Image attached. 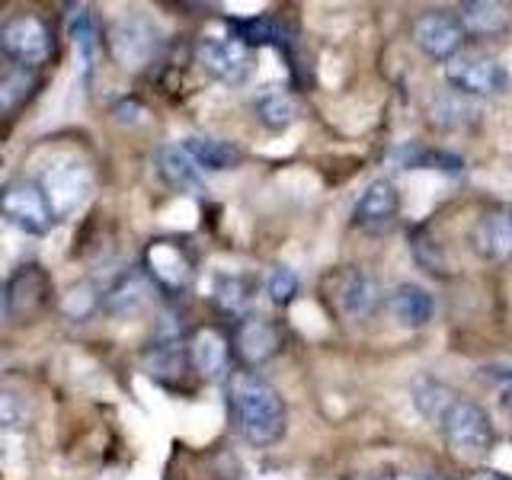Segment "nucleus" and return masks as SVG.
<instances>
[{
	"mask_svg": "<svg viewBox=\"0 0 512 480\" xmlns=\"http://www.w3.org/2000/svg\"><path fill=\"white\" fill-rule=\"evenodd\" d=\"M224 397H228L231 423L240 439L253 448H269L285 436L288 410L282 394L250 368H240L224 378Z\"/></svg>",
	"mask_w": 512,
	"mask_h": 480,
	"instance_id": "1",
	"label": "nucleus"
},
{
	"mask_svg": "<svg viewBox=\"0 0 512 480\" xmlns=\"http://www.w3.org/2000/svg\"><path fill=\"white\" fill-rule=\"evenodd\" d=\"M442 439L448 452L461 461H480L493 445V423L487 410H480L471 400H452L439 416Z\"/></svg>",
	"mask_w": 512,
	"mask_h": 480,
	"instance_id": "2",
	"label": "nucleus"
},
{
	"mask_svg": "<svg viewBox=\"0 0 512 480\" xmlns=\"http://www.w3.org/2000/svg\"><path fill=\"white\" fill-rule=\"evenodd\" d=\"M320 298L330 304L333 314L346 320L368 317L381 301L378 282L362 266H336L320 279Z\"/></svg>",
	"mask_w": 512,
	"mask_h": 480,
	"instance_id": "3",
	"label": "nucleus"
},
{
	"mask_svg": "<svg viewBox=\"0 0 512 480\" xmlns=\"http://www.w3.org/2000/svg\"><path fill=\"white\" fill-rule=\"evenodd\" d=\"M0 48L10 61L20 64L23 71H36L55 55V36L42 16L36 13H13L0 26Z\"/></svg>",
	"mask_w": 512,
	"mask_h": 480,
	"instance_id": "4",
	"label": "nucleus"
},
{
	"mask_svg": "<svg viewBox=\"0 0 512 480\" xmlns=\"http://www.w3.org/2000/svg\"><path fill=\"white\" fill-rule=\"evenodd\" d=\"M0 218H7L20 231L36 237L48 234L52 224L58 221L39 180H13L0 189Z\"/></svg>",
	"mask_w": 512,
	"mask_h": 480,
	"instance_id": "5",
	"label": "nucleus"
},
{
	"mask_svg": "<svg viewBox=\"0 0 512 480\" xmlns=\"http://www.w3.org/2000/svg\"><path fill=\"white\" fill-rule=\"evenodd\" d=\"M196 58L208 74L228 87L247 84L253 74V48L237 36H205L196 45Z\"/></svg>",
	"mask_w": 512,
	"mask_h": 480,
	"instance_id": "6",
	"label": "nucleus"
},
{
	"mask_svg": "<svg viewBox=\"0 0 512 480\" xmlns=\"http://www.w3.org/2000/svg\"><path fill=\"white\" fill-rule=\"evenodd\" d=\"M285 343L282 327L276 320H269L263 314H244L237 320L234 336H231V349L234 356L244 362V368H260L266 365L272 356H279V349Z\"/></svg>",
	"mask_w": 512,
	"mask_h": 480,
	"instance_id": "7",
	"label": "nucleus"
},
{
	"mask_svg": "<svg viewBox=\"0 0 512 480\" xmlns=\"http://www.w3.org/2000/svg\"><path fill=\"white\" fill-rule=\"evenodd\" d=\"M410 36H413V45L432 61H452L461 52L464 39H468L458 23V16L448 10L420 13L410 26Z\"/></svg>",
	"mask_w": 512,
	"mask_h": 480,
	"instance_id": "8",
	"label": "nucleus"
},
{
	"mask_svg": "<svg viewBox=\"0 0 512 480\" xmlns=\"http://www.w3.org/2000/svg\"><path fill=\"white\" fill-rule=\"evenodd\" d=\"M445 80L464 96H496L506 90V71L487 55H455L445 64Z\"/></svg>",
	"mask_w": 512,
	"mask_h": 480,
	"instance_id": "9",
	"label": "nucleus"
},
{
	"mask_svg": "<svg viewBox=\"0 0 512 480\" xmlns=\"http://www.w3.org/2000/svg\"><path fill=\"white\" fill-rule=\"evenodd\" d=\"M39 186L45 192L48 205H52L55 218H61L64 212H74V208L87 199V192L93 186V176L87 167H80V164H58V167L45 170Z\"/></svg>",
	"mask_w": 512,
	"mask_h": 480,
	"instance_id": "10",
	"label": "nucleus"
},
{
	"mask_svg": "<svg viewBox=\"0 0 512 480\" xmlns=\"http://www.w3.org/2000/svg\"><path fill=\"white\" fill-rule=\"evenodd\" d=\"M400 215V196L391 180H375L368 186L359 202H356V212H352V224L359 231L368 234H381V231H391L394 221Z\"/></svg>",
	"mask_w": 512,
	"mask_h": 480,
	"instance_id": "11",
	"label": "nucleus"
},
{
	"mask_svg": "<svg viewBox=\"0 0 512 480\" xmlns=\"http://www.w3.org/2000/svg\"><path fill=\"white\" fill-rule=\"evenodd\" d=\"M186 356L189 365L196 368L202 378H228L231 375V359H234V349H231V336L221 333L215 327H199L192 333V340L186 346Z\"/></svg>",
	"mask_w": 512,
	"mask_h": 480,
	"instance_id": "12",
	"label": "nucleus"
},
{
	"mask_svg": "<svg viewBox=\"0 0 512 480\" xmlns=\"http://www.w3.org/2000/svg\"><path fill=\"white\" fill-rule=\"evenodd\" d=\"M148 276L164 288H183L192 276V260L180 240H154L144 253Z\"/></svg>",
	"mask_w": 512,
	"mask_h": 480,
	"instance_id": "13",
	"label": "nucleus"
},
{
	"mask_svg": "<svg viewBox=\"0 0 512 480\" xmlns=\"http://www.w3.org/2000/svg\"><path fill=\"white\" fill-rule=\"evenodd\" d=\"M474 250L484 256V260H512V215L509 208H493V212L480 215L474 224Z\"/></svg>",
	"mask_w": 512,
	"mask_h": 480,
	"instance_id": "14",
	"label": "nucleus"
},
{
	"mask_svg": "<svg viewBox=\"0 0 512 480\" xmlns=\"http://www.w3.org/2000/svg\"><path fill=\"white\" fill-rule=\"evenodd\" d=\"M458 23L464 29V36H477V39H496L503 36L512 23V13L506 4H496V0H471V4H461L455 13Z\"/></svg>",
	"mask_w": 512,
	"mask_h": 480,
	"instance_id": "15",
	"label": "nucleus"
},
{
	"mask_svg": "<svg viewBox=\"0 0 512 480\" xmlns=\"http://www.w3.org/2000/svg\"><path fill=\"white\" fill-rule=\"evenodd\" d=\"M180 148L189 154V160L202 173L234 170V167H240V160H244V151H240L234 141H221V138H208V135H192L180 144Z\"/></svg>",
	"mask_w": 512,
	"mask_h": 480,
	"instance_id": "16",
	"label": "nucleus"
},
{
	"mask_svg": "<svg viewBox=\"0 0 512 480\" xmlns=\"http://www.w3.org/2000/svg\"><path fill=\"white\" fill-rule=\"evenodd\" d=\"M7 311L10 314H20L29 317L36 314L42 304L48 301V279L39 266H23L20 272L13 276L10 288H7Z\"/></svg>",
	"mask_w": 512,
	"mask_h": 480,
	"instance_id": "17",
	"label": "nucleus"
},
{
	"mask_svg": "<svg viewBox=\"0 0 512 480\" xmlns=\"http://www.w3.org/2000/svg\"><path fill=\"white\" fill-rule=\"evenodd\" d=\"M388 311L400 327H426L432 317V295L423 285L404 282L388 295Z\"/></svg>",
	"mask_w": 512,
	"mask_h": 480,
	"instance_id": "18",
	"label": "nucleus"
},
{
	"mask_svg": "<svg viewBox=\"0 0 512 480\" xmlns=\"http://www.w3.org/2000/svg\"><path fill=\"white\" fill-rule=\"evenodd\" d=\"M157 170L160 176L173 186V189H183V192H202V170L192 164L189 154L180 148V144H164L157 151Z\"/></svg>",
	"mask_w": 512,
	"mask_h": 480,
	"instance_id": "19",
	"label": "nucleus"
},
{
	"mask_svg": "<svg viewBox=\"0 0 512 480\" xmlns=\"http://www.w3.org/2000/svg\"><path fill=\"white\" fill-rule=\"evenodd\" d=\"M112 55L119 61H125V68H138L151 58L154 39H148V29L141 23H119L112 29Z\"/></svg>",
	"mask_w": 512,
	"mask_h": 480,
	"instance_id": "20",
	"label": "nucleus"
},
{
	"mask_svg": "<svg viewBox=\"0 0 512 480\" xmlns=\"http://www.w3.org/2000/svg\"><path fill=\"white\" fill-rule=\"evenodd\" d=\"M253 106H256L260 122L266 128H272V132H282V128H288L298 119V103L288 90H266V93L256 96Z\"/></svg>",
	"mask_w": 512,
	"mask_h": 480,
	"instance_id": "21",
	"label": "nucleus"
},
{
	"mask_svg": "<svg viewBox=\"0 0 512 480\" xmlns=\"http://www.w3.org/2000/svg\"><path fill=\"white\" fill-rule=\"evenodd\" d=\"M32 93H36V74L23 71V68L10 71L4 80H0V119L16 116V112L29 103Z\"/></svg>",
	"mask_w": 512,
	"mask_h": 480,
	"instance_id": "22",
	"label": "nucleus"
},
{
	"mask_svg": "<svg viewBox=\"0 0 512 480\" xmlns=\"http://www.w3.org/2000/svg\"><path fill=\"white\" fill-rule=\"evenodd\" d=\"M215 304L231 317H244L247 314V304H250V285L237 276H221L215 282Z\"/></svg>",
	"mask_w": 512,
	"mask_h": 480,
	"instance_id": "23",
	"label": "nucleus"
},
{
	"mask_svg": "<svg viewBox=\"0 0 512 480\" xmlns=\"http://www.w3.org/2000/svg\"><path fill=\"white\" fill-rule=\"evenodd\" d=\"M237 26V39L244 42L247 48L253 45H282L285 42V29L279 20H272V16H256V20H247V23H234Z\"/></svg>",
	"mask_w": 512,
	"mask_h": 480,
	"instance_id": "24",
	"label": "nucleus"
},
{
	"mask_svg": "<svg viewBox=\"0 0 512 480\" xmlns=\"http://www.w3.org/2000/svg\"><path fill=\"white\" fill-rule=\"evenodd\" d=\"M298 295V276L288 266H272L266 272V298L276 308H288Z\"/></svg>",
	"mask_w": 512,
	"mask_h": 480,
	"instance_id": "25",
	"label": "nucleus"
},
{
	"mask_svg": "<svg viewBox=\"0 0 512 480\" xmlns=\"http://www.w3.org/2000/svg\"><path fill=\"white\" fill-rule=\"evenodd\" d=\"M68 26H71V36H74L77 48L84 52V58L93 61V55H96V26H93V16L87 13V7H71Z\"/></svg>",
	"mask_w": 512,
	"mask_h": 480,
	"instance_id": "26",
	"label": "nucleus"
},
{
	"mask_svg": "<svg viewBox=\"0 0 512 480\" xmlns=\"http://www.w3.org/2000/svg\"><path fill=\"white\" fill-rule=\"evenodd\" d=\"M416 407H420V413L426 416V420H432V423H439V416L445 413V407L448 404H452V394H448L445 388H442V384H426V388H420V391H416Z\"/></svg>",
	"mask_w": 512,
	"mask_h": 480,
	"instance_id": "27",
	"label": "nucleus"
},
{
	"mask_svg": "<svg viewBox=\"0 0 512 480\" xmlns=\"http://www.w3.org/2000/svg\"><path fill=\"white\" fill-rule=\"evenodd\" d=\"M29 423V407L20 394L0 388V429H20Z\"/></svg>",
	"mask_w": 512,
	"mask_h": 480,
	"instance_id": "28",
	"label": "nucleus"
},
{
	"mask_svg": "<svg viewBox=\"0 0 512 480\" xmlns=\"http://www.w3.org/2000/svg\"><path fill=\"white\" fill-rule=\"evenodd\" d=\"M464 480H509V477H503V474H496V471H477V474H471V477H464Z\"/></svg>",
	"mask_w": 512,
	"mask_h": 480,
	"instance_id": "29",
	"label": "nucleus"
},
{
	"mask_svg": "<svg viewBox=\"0 0 512 480\" xmlns=\"http://www.w3.org/2000/svg\"><path fill=\"white\" fill-rule=\"evenodd\" d=\"M378 480H426V477H416V474H388V477H378Z\"/></svg>",
	"mask_w": 512,
	"mask_h": 480,
	"instance_id": "30",
	"label": "nucleus"
},
{
	"mask_svg": "<svg viewBox=\"0 0 512 480\" xmlns=\"http://www.w3.org/2000/svg\"><path fill=\"white\" fill-rule=\"evenodd\" d=\"M7 311V295H4V288H0V314Z\"/></svg>",
	"mask_w": 512,
	"mask_h": 480,
	"instance_id": "31",
	"label": "nucleus"
},
{
	"mask_svg": "<svg viewBox=\"0 0 512 480\" xmlns=\"http://www.w3.org/2000/svg\"><path fill=\"white\" fill-rule=\"evenodd\" d=\"M343 480H362V477H356V474H352V477H343Z\"/></svg>",
	"mask_w": 512,
	"mask_h": 480,
	"instance_id": "32",
	"label": "nucleus"
},
{
	"mask_svg": "<svg viewBox=\"0 0 512 480\" xmlns=\"http://www.w3.org/2000/svg\"><path fill=\"white\" fill-rule=\"evenodd\" d=\"M0 55H4V48H0Z\"/></svg>",
	"mask_w": 512,
	"mask_h": 480,
	"instance_id": "33",
	"label": "nucleus"
},
{
	"mask_svg": "<svg viewBox=\"0 0 512 480\" xmlns=\"http://www.w3.org/2000/svg\"><path fill=\"white\" fill-rule=\"evenodd\" d=\"M509 215H512V208H509Z\"/></svg>",
	"mask_w": 512,
	"mask_h": 480,
	"instance_id": "34",
	"label": "nucleus"
}]
</instances>
